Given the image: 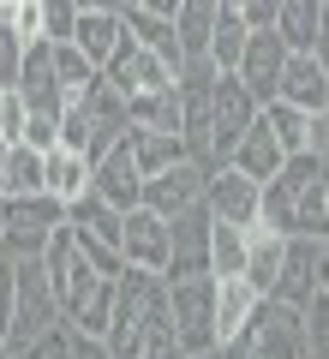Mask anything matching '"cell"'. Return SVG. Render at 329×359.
<instances>
[{
    "instance_id": "277c9868",
    "label": "cell",
    "mask_w": 329,
    "mask_h": 359,
    "mask_svg": "<svg viewBox=\"0 0 329 359\" xmlns=\"http://www.w3.org/2000/svg\"><path fill=\"white\" fill-rule=\"evenodd\" d=\"M228 359H311L305 353V335H300V311L281 306V299H257L252 318L240 323L228 347Z\"/></svg>"
},
{
    "instance_id": "bcb514c9",
    "label": "cell",
    "mask_w": 329,
    "mask_h": 359,
    "mask_svg": "<svg viewBox=\"0 0 329 359\" xmlns=\"http://www.w3.org/2000/svg\"><path fill=\"white\" fill-rule=\"evenodd\" d=\"M126 6H132V0H126Z\"/></svg>"
},
{
    "instance_id": "d6a6232c",
    "label": "cell",
    "mask_w": 329,
    "mask_h": 359,
    "mask_svg": "<svg viewBox=\"0 0 329 359\" xmlns=\"http://www.w3.org/2000/svg\"><path fill=\"white\" fill-rule=\"evenodd\" d=\"M6 353H13V359H72V323H48L42 335L6 347Z\"/></svg>"
},
{
    "instance_id": "83f0119b",
    "label": "cell",
    "mask_w": 329,
    "mask_h": 359,
    "mask_svg": "<svg viewBox=\"0 0 329 359\" xmlns=\"http://www.w3.org/2000/svg\"><path fill=\"white\" fill-rule=\"evenodd\" d=\"M114 42H120V13H78V25H72V48L84 54L96 72H102V60L114 54Z\"/></svg>"
},
{
    "instance_id": "603a6c76",
    "label": "cell",
    "mask_w": 329,
    "mask_h": 359,
    "mask_svg": "<svg viewBox=\"0 0 329 359\" xmlns=\"http://www.w3.org/2000/svg\"><path fill=\"white\" fill-rule=\"evenodd\" d=\"M281 162H288V156H281V144L269 138V126H264V114H257L252 126L240 132V144H234V150H228V168H240V174H246V180H257V186H264V180L276 174Z\"/></svg>"
},
{
    "instance_id": "ac0fdd59",
    "label": "cell",
    "mask_w": 329,
    "mask_h": 359,
    "mask_svg": "<svg viewBox=\"0 0 329 359\" xmlns=\"http://www.w3.org/2000/svg\"><path fill=\"white\" fill-rule=\"evenodd\" d=\"M276 102L300 108V114H323V102H329V72H323V54H288V60H281Z\"/></svg>"
},
{
    "instance_id": "5b68a950",
    "label": "cell",
    "mask_w": 329,
    "mask_h": 359,
    "mask_svg": "<svg viewBox=\"0 0 329 359\" xmlns=\"http://www.w3.org/2000/svg\"><path fill=\"white\" fill-rule=\"evenodd\" d=\"M66 222V204L48 192H30V198H0V257H13V264H25V257H42V245H48V233Z\"/></svg>"
},
{
    "instance_id": "f546056e",
    "label": "cell",
    "mask_w": 329,
    "mask_h": 359,
    "mask_svg": "<svg viewBox=\"0 0 329 359\" xmlns=\"http://www.w3.org/2000/svg\"><path fill=\"white\" fill-rule=\"evenodd\" d=\"M42 192V150L30 144H6V162H0V198H30Z\"/></svg>"
},
{
    "instance_id": "4dcf8cb0",
    "label": "cell",
    "mask_w": 329,
    "mask_h": 359,
    "mask_svg": "<svg viewBox=\"0 0 329 359\" xmlns=\"http://www.w3.org/2000/svg\"><path fill=\"white\" fill-rule=\"evenodd\" d=\"M48 48H54V78H60V96H66V102H72V96H84V90L102 78L96 66L72 48V42H48Z\"/></svg>"
},
{
    "instance_id": "e0dca14e",
    "label": "cell",
    "mask_w": 329,
    "mask_h": 359,
    "mask_svg": "<svg viewBox=\"0 0 329 359\" xmlns=\"http://www.w3.org/2000/svg\"><path fill=\"white\" fill-rule=\"evenodd\" d=\"M257 114H264L269 138L281 144V156H323L329 150V120L323 114H300L288 102H264Z\"/></svg>"
},
{
    "instance_id": "cb8c5ba5",
    "label": "cell",
    "mask_w": 329,
    "mask_h": 359,
    "mask_svg": "<svg viewBox=\"0 0 329 359\" xmlns=\"http://www.w3.org/2000/svg\"><path fill=\"white\" fill-rule=\"evenodd\" d=\"M252 306H257V294H252L246 276H215V299H210V311H215V347H228L234 335H240V323L252 318Z\"/></svg>"
},
{
    "instance_id": "7c38bea8",
    "label": "cell",
    "mask_w": 329,
    "mask_h": 359,
    "mask_svg": "<svg viewBox=\"0 0 329 359\" xmlns=\"http://www.w3.org/2000/svg\"><path fill=\"white\" fill-rule=\"evenodd\" d=\"M323 287V240H305V233H288V252H281V276L269 287V299L300 311L305 299Z\"/></svg>"
},
{
    "instance_id": "6da1fadb",
    "label": "cell",
    "mask_w": 329,
    "mask_h": 359,
    "mask_svg": "<svg viewBox=\"0 0 329 359\" xmlns=\"http://www.w3.org/2000/svg\"><path fill=\"white\" fill-rule=\"evenodd\" d=\"M102 341H108V359H180L162 276L120 269L114 276V318H108Z\"/></svg>"
},
{
    "instance_id": "7a4b0ae2",
    "label": "cell",
    "mask_w": 329,
    "mask_h": 359,
    "mask_svg": "<svg viewBox=\"0 0 329 359\" xmlns=\"http://www.w3.org/2000/svg\"><path fill=\"white\" fill-rule=\"evenodd\" d=\"M42 269H48L60 323H72L78 335L108 330V318H114V276H102V269L90 264V252L78 245V233L66 228V222L48 233V245H42Z\"/></svg>"
},
{
    "instance_id": "8d00e7d4",
    "label": "cell",
    "mask_w": 329,
    "mask_h": 359,
    "mask_svg": "<svg viewBox=\"0 0 329 359\" xmlns=\"http://www.w3.org/2000/svg\"><path fill=\"white\" fill-rule=\"evenodd\" d=\"M281 0H234V13L246 18V30H269V18H276Z\"/></svg>"
},
{
    "instance_id": "7402d4cb",
    "label": "cell",
    "mask_w": 329,
    "mask_h": 359,
    "mask_svg": "<svg viewBox=\"0 0 329 359\" xmlns=\"http://www.w3.org/2000/svg\"><path fill=\"white\" fill-rule=\"evenodd\" d=\"M120 30H126L138 48H150L162 66H174V78H180V66H186V54H180V36H174V18H156V13H144V6H120Z\"/></svg>"
},
{
    "instance_id": "f35d334b",
    "label": "cell",
    "mask_w": 329,
    "mask_h": 359,
    "mask_svg": "<svg viewBox=\"0 0 329 359\" xmlns=\"http://www.w3.org/2000/svg\"><path fill=\"white\" fill-rule=\"evenodd\" d=\"M13 330V257H0V341Z\"/></svg>"
},
{
    "instance_id": "3957f363",
    "label": "cell",
    "mask_w": 329,
    "mask_h": 359,
    "mask_svg": "<svg viewBox=\"0 0 329 359\" xmlns=\"http://www.w3.org/2000/svg\"><path fill=\"white\" fill-rule=\"evenodd\" d=\"M54 144L60 150H78L84 162H96V156H108L120 138H126V96L120 90H108L96 78V84L84 90V96H72V102L60 108V120H54Z\"/></svg>"
},
{
    "instance_id": "44dd1931",
    "label": "cell",
    "mask_w": 329,
    "mask_h": 359,
    "mask_svg": "<svg viewBox=\"0 0 329 359\" xmlns=\"http://www.w3.org/2000/svg\"><path fill=\"white\" fill-rule=\"evenodd\" d=\"M281 252H288V233H269L264 222H252V228H246V264H240V276L252 282L257 299H269V287H276Z\"/></svg>"
},
{
    "instance_id": "836d02e7",
    "label": "cell",
    "mask_w": 329,
    "mask_h": 359,
    "mask_svg": "<svg viewBox=\"0 0 329 359\" xmlns=\"http://www.w3.org/2000/svg\"><path fill=\"white\" fill-rule=\"evenodd\" d=\"M78 6L72 0H42V42H72Z\"/></svg>"
},
{
    "instance_id": "e575fe53",
    "label": "cell",
    "mask_w": 329,
    "mask_h": 359,
    "mask_svg": "<svg viewBox=\"0 0 329 359\" xmlns=\"http://www.w3.org/2000/svg\"><path fill=\"white\" fill-rule=\"evenodd\" d=\"M18 60H25V42L13 36L6 18H0V84H13V78H18Z\"/></svg>"
},
{
    "instance_id": "4316f807",
    "label": "cell",
    "mask_w": 329,
    "mask_h": 359,
    "mask_svg": "<svg viewBox=\"0 0 329 359\" xmlns=\"http://www.w3.org/2000/svg\"><path fill=\"white\" fill-rule=\"evenodd\" d=\"M246 36H252V30H246V18L234 13L228 0H215V30H210V48H203V60H210L215 72H234V66H240Z\"/></svg>"
},
{
    "instance_id": "d590c367",
    "label": "cell",
    "mask_w": 329,
    "mask_h": 359,
    "mask_svg": "<svg viewBox=\"0 0 329 359\" xmlns=\"http://www.w3.org/2000/svg\"><path fill=\"white\" fill-rule=\"evenodd\" d=\"M54 132H60V126H54L48 114H25V138H18V144H30V150H54Z\"/></svg>"
},
{
    "instance_id": "ffe728a7",
    "label": "cell",
    "mask_w": 329,
    "mask_h": 359,
    "mask_svg": "<svg viewBox=\"0 0 329 359\" xmlns=\"http://www.w3.org/2000/svg\"><path fill=\"white\" fill-rule=\"evenodd\" d=\"M269 30L288 54H323V0H281Z\"/></svg>"
},
{
    "instance_id": "ba28073f",
    "label": "cell",
    "mask_w": 329,
    "mask_h": 359,
    "mask_svg": "<svg viewBox=\"0 0 329 359\" xmlns=\"http://www.w3.org/2000/svg\"><path fill=\"white\" fill-rule=\"evenodd\" d=\"M257 120V102H252V90L240 84L234 72H215L210 78V168L228 162V150L240 144V132Z\"/></svg>"
},
{
    "instance_id": "2e32d148",
    "label": "cell",
    "mask_w": 329,
    "mask_h": 359,
    "mask_svg": "<svg viewBox=\"0 0 329 359\" xmlns=\"http://www.w3.org/2000/svg\"><path fill=\"white\" fill-rule=\"evenodd\" d=\"M90 192L102 198L108 210H138V192H144V174H138V162H132V150H126V138L114 144L108 156H96L90 162Z\"/></svg>"
},
{
    "instance_id": "30bf717a",
    "label": "cell",
    "mask_w": 329,
    "mask_h": 359,
    "mask_svg": "<svg viewBox=\"0 0 329 359\" xmlns=\"http://www.w3.org/2000/svg\"><path fill=\"white\" fill-rule=\"evenodd\" d=\"M186 276H210V210H203V204H192L186 216L168 222L162 282H186Z\"/></svg>"
},
{
    "instance_id": "8fae6325",
    "label": "cell",
    "mask_w": 329,
    "mask_h": 359,
    "mask_svg": "<svg viewBox=\"0 0 329 359\" xmlns=\"http://www.w3.org/2000/svg\"><path fill=\"white\" fill-rule=\"evenodd\" d=\"M203 174H210V168L186 156V162H174V168H162V174H150V180H144L138 204L150 210V216L174 222V216H186L192 204H203Z\"/></svg>"
},
{
    "instance_id": "5bb4252c",
    "label": "cell",
    "mask_w": 329,
    "mask_h": 359,
    "mask_svg": "<svg viewBox=\"0 0 329 359\" xmlns=\"http://www.w3.org/2000/svg\"><path fill=\"white\" fill-rule=\"evenodd\" d=\"M203 210L210 222H228V228H252L257 222V180H246L240 168H210L203 174Z\"/></svg>"
},
{
    "instance_id": "f1b7e54d",
    "label": "cell",
    "mask_w": 329,
    "mask_h": 359,
    "mask_svg": "<svg viewBox=\"0 0 329 359\" xmlns=\"http://www.w3.org/2000/svg\"><path fill=\"white\" fill-rule=\"evenodd\" d=\"M210 30H215V0H180L174 6V36H180V54L186 60H203Z\"/></svg>"
},
{
    "instance_id": "d6986e66",
    "label": "cell",
    "mask_w": 329,
    "mask_h": 359,
    "mask_svg": "<svg viewBox=\"0 0 329 359\" xmlns=\"http://www.w3.org/2000/svg\"><path fill=\"white\" fill-rule=\"evenodd\" d=\"M281 60H288V48L276 42V30H252L240 48V66H234V78H240L246 90H252V102H276V78H281Z\"/></svg>"
},
{
    "instance_id": "8992f818",
    "label": "cell",
    "mask_w": 329,
    "mask_h": 359,
    "mask_svg": "<svg viewBox=\"0 0 329 359\" xmlns=\"http://www.w3.org/2000/svg\"><path fill=\"white\" fill-rule=\"evenodd\" d=\"M168 287V323H174V347L180 353H203L215 347V276H186V282H162Z\"/></svg>"
},
{
    "instance_id": "b9f144b4",
    "label": "cell",
    "mask_w": 329,
    "mask_h": 359,
    "mask_svg": "<svg viewBox=\"0 0 329 359\" xmlns=\"http://www.w3.org/2000/svg\"><path fill=\"white\" fill-rule=\"evenodd\" d=\"M132 6H144V13H156V18H174L180 0H132Z\"/></svg>"
},
{
    "instance_id": "f6af8a7d",
    "label": "cell",
    "mask_w": 329,
    "mask_h": 359,
    "mask_svg": "<svg viewBox=\"0 0 329 359\" xmlns=\"http://www.w3.org/2000/svg\"><path fill=\"white\" fill-rule=\"evenodd\" d=\"M0 359H13V353H6V341H0Z\"/></svg>"
},
{
    "instance_id": "60d3db41",
    "label": "cell",
    "mask_w": 329,
    "mask_h": 359,
    "mask_svg": "<svg viewBox=\"0 0 329 359\" xmlns=\"http://www.w3.org/2000/svg\"><path fill=\"white\" fill-rule=\"evenodd\" d=\"M78 13H120V6H126V0H72Z\"/></svg>"
},
{
    "instance_id": "52a82bcc",
    "label": "cell",
    "mask_w": 329,
    "mask_h": 359,
    "mask_svg": "<svg viewBox=\"0 0 329 359\" xmlns=\"http://www.w3.org/2000/svg\"><path fill=\"white\" fill-rule=\"evenodd\" d=\"M48 323H60V306H54V287H48V269H42V257H25V264H13V330H6V347L42 335Z\"/></svg>"
},
{
    "instance_id": "ab89813d",
    "label": "cell",
    "mask_w": 329,
    "mask_h": 359,
    "mask_svg": "<svg viewBox=\"0 0 329 359\" xmlns=\"http://www.w3.org/2000/svg\"><path fill=\"white\" fill-rule=\"evenodd\" d=\"M72 359H108V341H102V335H78V330H72Z\"/></svg>"
},
{
    "instance_id": "d4e9b609",
    "label": "cell",
    "mask_w": 329,
    "mask_h": 359,
    "mask_svg": "<svg viewBox=\"0 0 329 359\" xmlns=\"http://www.w3.org/2000/svg\"><path fill=\"white\" fill-rule=\"evenodd\" d=\"M42 192L48 198H60V204H72V198H84L90 192V162L78 150H42Z\"/></svg>"
},
{
    "instance_id": "484cf974",
    "label": "cell",
    "mask_w": 329,
    "mask_h": 359,
    "mask_svg": "<svg viewBox=\"0 0 329 359\" xmlns=\"http://www.w3.org/2000/svg\"><path fill=\"white\" fill-rule=\"evenodd\" d=\"M126 150H132V162H138L144 180L162 174V168H174V162H186L180 132H138V126H126Z\"/></svg>"
},
{
    "instance_id": "7bdbcfd3",
    "label": "cell",
    "mask_w": 329,
    "mask_h": 359,
    "mask_svg": "<svg viewBox=\"0 0 329 359\" xmlns=\"http://www.w3.org/2000/svg\"><path fill=\"white\" fill-rule=\"evenodd\" d=\"M180 359H228L222 347H203V353H180Z\"/></svg>"
},
{
    "instance_id": "ee69618b",
    "label": "cell",
    "mask_w": 329,
    "mask_h": 359,
    "mask_svg": "<svg viewBox=\"0 0 329 359\" xmlns=\"http://www.w3.org/2000/svg\"><path fill=\"white\" fill-rule=\"evenodd\" d=\"M6 90H13V84H0V108H6Z\"/></svg>"
},
{
    "instance_id": "74e56055",
    "label": "cell",
    "mask_w": 329,
    "mask_h": 359,
    "mask_svg": "<svg viewBox=\"0 0 329 359\" xmlns=\"http://www.w3.org/2000/svg\"><path fill=\"white\" fill-rule=\"evenodd\" d=\"M0 138H6V144L25 138V102H18L13 90H6V108H0Z\"/></svg>"
},
{
    "instance_id": "9a60e30c",
    "label": "cell",
    "mask_w": 329,
    "mask_h": 359,
    "mask_svg": "<svg viewBox=\"0 0 329 359\" xmlns=\"http://www.w3.org/2000/svg\"><path fill=\"white\" fill-rule=\"evenodd\" d=\"M120 264L144 269V276H162V264H168V222L150 216L144 204L120 216Z\"/></svg>"
},
{
    "instance_id": "9c48e42d",
    "label": "cell",
    "mask_w": 329,
    "mask_h": 359,
    "mask_svg": "<svg viewBox=\"0 0 329 359\" xmlns=\"http://www.w3.org/2000/svg\"><path fill=\"white\" fill-rule=\"evenodd\" d=\"M102 84L120 90V96H150V90H174V66H162L150 48H138V42L120 30L114 54L102 60Z\"/></svg>"
},
{
    "instance_id": "1f68e13d",
    "label": "cell",
    "mask_w": 329,
    "mask_h": 359,
    "mask_svg": "<svg viewBox=\"0 0 329 359\" xmlns=\"http://www.w3.org/2000/svg\"><path fill=\"white\" fill-rule=\"evenodd\" d=\"M246 264V228L210 222V276H240Z\"/></svg>"
},
{
    "instance_id": "4fadbf2b",
    "label": "cell",
    "mask_w": 329,
    "mask_h": 359,
    "mask_svg": "<svg viewBox=\"0 0 329 359\" xmlns=\"http://www.w3.org/2000/svg\"><path fill=\"white\" fill-rule=\"evenodd\" d=\"M13 96L25 102V114L60 120L66 96H60V78H54V48H48V42H25V60H18V78H13Z\"/></svg>"
}]
</instances>
